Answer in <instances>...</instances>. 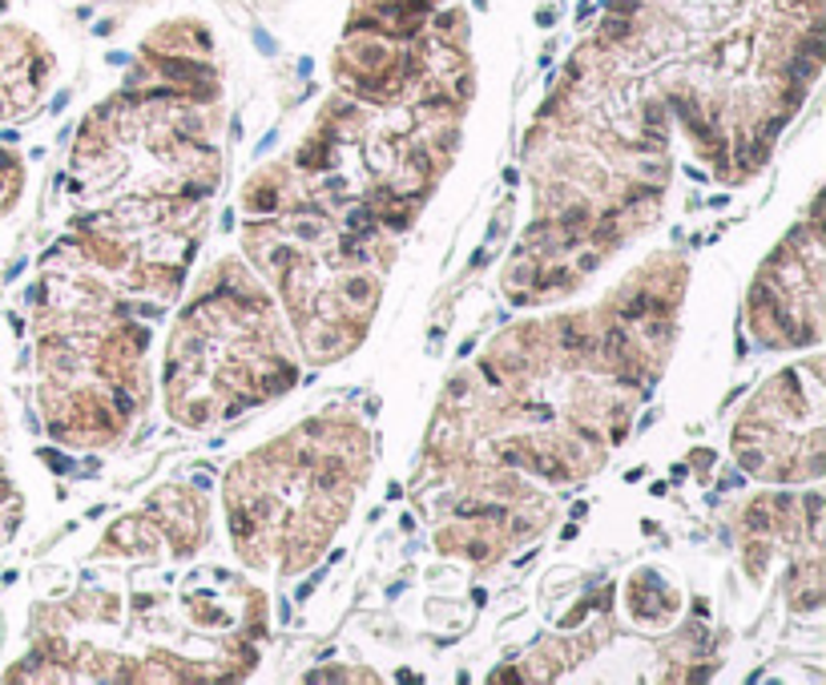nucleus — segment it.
<instances>
[{"instance_id":"nucleus-1","label":"nucleus","mask_w":826,"mask_h":685,"mask_svg":"<svg viewBox=\"0 0 826 685\" xmlns=\"http://www.w3.org/2000/svg\"><path fill=\"white\" fill-rule=\"evenodd\" d=\"M4 4H9V0H0V9H4Z\"/></svg>"}]
</instances>
